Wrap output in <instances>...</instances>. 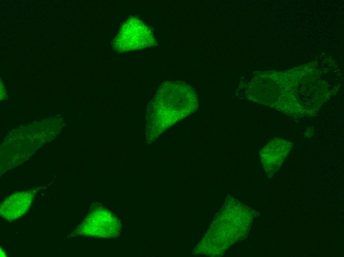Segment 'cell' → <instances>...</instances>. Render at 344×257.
<instances>
[{
	"mask_svg": "<svg viewBox=\"0 0 344 257\" xmlns=\"http://www.w3.org/2000/svg\"><path fill=\"white\" fill-rule=\"evenodd\" d=\"M198 104L196 91L190 85L180 81L163 83L147 108L146 129L149 140L195 112Z\"/></svg>",
	"mask_w": 344,
	"mask_h": 257,
	"instance_id": "cell-1",
	"label": "cell"
},
{
	"mask_svg": "<svg viewBox=\"0 0 344 257\" xmlns=\"http://www.w3.org/2000/svg\"><path fill=\"white\" fill-rule=\"evenodd\" d=\"M156 41L150 28L140 19L130 16L122 24L112 42L113 48L122 53L152 46Z\"/></svg>",
	"mask_w": 344,
	"mask_h": 257,
	"instance_id": "cell-2",
	"label": "cell"
},
{
	"mask_svg": "<svg viewBox=\"0 0 344 257\" xmlns=\"http://www.w3.org/2000/svg\"><path fill=\"white\" fill-rule=\"evenodd\" d=\"M121 224L109 210L100 206L91 208L86 217L73 233L74 236L110 238L118 236Z\"/></svg>",
	"mask_w": 344,
	"mask_h": 257,
	"instance_id": "cell-3",
	"label": "cell"
},
{
	"mask_svg": "<svg viewBox=\"0 0 344 257\" xmlns=\"http://www.w3.org/2000/svg\"><path fill=\"white\" fill-rule=\"evenodd\" d=\"M35 190L20 192L11 195L1 204L0 214L1 217L8 221H13L24 214L31 206Z\"/></svg>",
	"mask_w": 344,
	"mask_h": 257,
	"instance_id": "cell-4",
	"label": "cell"
}]
</instances>
